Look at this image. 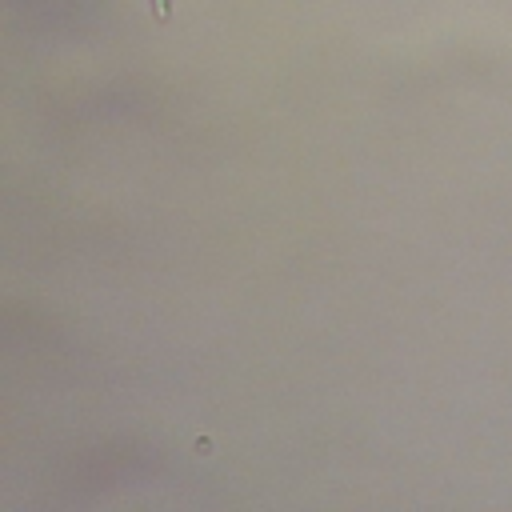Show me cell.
<instances>
[{
	"instance_id": "1",
	"label": "cell",
	"mask_w": 512,
	"mask_h": 512,
	"mask_svg": "<svg viewBox=\"0 0 512 512\" xmlns=\"http://www.w3.org/2000/svg\"><path fill=\"white\" fill-rule=\"evenodd\" d=\"M156 16H168V0H156Z\"/></svg>"
}]
</instances>
